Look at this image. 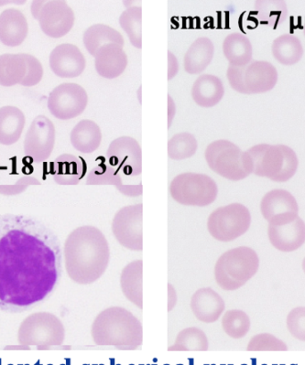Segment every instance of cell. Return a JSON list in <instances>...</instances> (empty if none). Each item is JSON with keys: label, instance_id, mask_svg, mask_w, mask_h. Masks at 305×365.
Here are the masks:
<instances>
[{"label": "cell", "instance_id": "f546056e", "mask_svg": "<svg viewBox=\"0 0 305 365\" xmlns=\"http://www.w3.org/2000/svg\"><path fill=\"white\" fill-rule=\"evenodd\" d=\"M223 54L230 66H245L252 61V47L245 35L234 33L228 35L223 41Z\"/></svg>", "mask_w": 305, "mask_h": 365}, {"label": "cell", "instance_id": "d4e9b609", "mask_svg": "<svg viewBox=\"0 0 305 365\" xmlns=\"http://www.w3.org/2000/svg\"><path fill=\"white\" fill-rule=\"evenodd\" d=\"M54 180L61 185H78L86 172V164L72 154H62L51 164Z\"/></svg>", "mask_w": 305, "mask_h": 365}, {"label": "cell", "instance_id": "5bb4252c", "mask_svg": "<svg viewBox=\"0 0 305 365\" xmlns=\"http://www.w3.org/2000/svg\"><path fill=\"white\" fill-rule=\"evenodd\" d=\"M55 143L53 122L44 115H38L28 130L24 139V154L36 163H43L50 157Z\"/></svg>", "mask_w": 305, "mask_h": 365}, {"label": "cell", "instance_id": "f6af8a7d", "mask_svg": "<svg viewBox=\"0 0 305 365\" xmlns=\"http://www.w3.org/2000/svg\"><path fill=\"white\" fill-rule=\"evenodd\" d=\"M304 35H305V30H304Z\"/></svg>", "mask_w": 305, "mask_h": 365}, {"label": "cell", "instance_id": "4dcf8cb0", "mask_svg": "<svg viewBox=\"0 0 305 365\" xmlns=\"http://www.w3.org/2000/svg\"><path fill=\"white\" fill-rule=\"evenodd\" d=\"M26 75V62L23 54L0 56V86H15L21 84Z\"/></svg>", "mask_w": 305, "mask_h": 365}, {"label": "cell", "instance_id": "7c38bea8", "mask_svg": "<svg viewBox=\"0 0 305 365\" xmlns=\"http://www.w3.org/2000/svg\"><path fill=\"white\" fill-rule=\"evenodd\" d=\"M89 97L85 89L77 83H62L49 93L48 108L55 118L70 120L86 110Z\"/></svg>", "mask_w": 305, "mask_h": 365}, {"label": "cell", "instance_id": "1f68e13d", "mask_svg": "<svg viewBox=\"0 0 305 365\" xmlns=\"http://www.w3.org/2000/svg\"><path fill=\"white\" fill-rule=\"evenodd\" d=\"M272 54L279 63L291 66L301 61L304 55L303 45L292 34H284L273 41Z\"/></svg>", "mask_w": 305, "mask_h": 365}, {"label": "cell", "instance_id": "9a60e30c", "mask_svg": "<svg viewBox=\"0 0 305 365\" xmlns=\"http://www.w3.org/2000/svg\"><path fill=\"white\" fill-rule=\"evenodd\" d=\"M108 163L128 177H138L142 172V150L137 140L121 136L114 140L107 152Z\"/></svg>", "mask_w": 305, "mask_h": 365}, {"label": "cell", "instance_id": "ab89813d", "mask_svg": "<svg viewBox=\"0 0 305 365\" xmlns=\"http://www.w3.org/2000/svg\"><path fill=\"white\" fill-rule=\"evenodd\" d=\"M287 328L294 338L305 341V307H297L289 312Z\"/></svg>", "mask_w": 305, "mask_h": 365}, {"label": "cell", "instance_id": "e575fe53", "mask_svg": "<svg viewBox=\"0 0 305 365\" xmlns=\"http://www.w3.org/2000/svg\"><path fill=\"white\" fill-rule=\"evenodd\" d=\"M209 349V341L205 333L198 328L191 327L178 333L174 345L168 349L169 351H201L205 352Z\"/></svg>", "mask_w": 305, "mask_h": 365}, {"label": "cell", "instance_id": "d6a6232c", "mask_svg": "<svg viewBox=\"0 0 305 365\" xmlns=\"http://www.w3.org/2000/svg\"><path fill=\"white\" fill-rule=\"evenodd\" d=\"M255 10L261 23L274 29L289 17L286 2L282 0H259L255 2Z\"/></svg>", "mask_w": 305, "mask_h": 365}, {"label": "cell", "instance_id": "4fadbf2b", "mask_svg": "<svg viewBox=\"0 0 305 365\" xmlns=\"http://www.w3.org/2000/svg\"><path fill=\"white\" fill-rule=\"evenodd\" d=\"M143 205L124 207L115 214L112 231L115 240L132 251L143 250Z\"/></svg>", "mask_w": 305, "mask_h": 365}, {"label": "cell", "instance_id": "8d00e7d4", "mask_svg": "<svg viewBox=\"0 0 305 365\" xmlns=\"http://www.w3.org/2000/svg\"><path fill=\"white\" fill-rule=\"evenodd\" d=\"M222 326L228 336L234 339H240L247 334L251 327V322L245 312L231 310L224 314Z\"/></svg>", "mask_w": 305, "mask_h": 365}, {"label": "cell", "instance_id": "cb8c5ba5", "mask_svg": "<svg viewBox=\"0 0 305 365\" xmlns=\"http://www.w3.org/2000/svg\"><path fill=\"white\" fill-rule=\"evenodd\" d=\"M215 56V45L208 37H199L186 52L184 69L189 75H198L211 64Z\"/></svg>", "mask_w": 305, "mask_h": 365}, {"label": "cell", "instance_id": "3957f363", "mask_svg": "<svg viewBox=\"0 0 305 365\" xmlns=\"http://www.w3.org/2000/svg\"><path fill=\"white\" fill-rule=\"evenodd\" d=\"M91 335L96 345L119 349H136L143 344L141 322L131 312L118 307L107 308L97 316Z\"/></svg>", "mask_w": 305, "mask_h": 365}, {"label": "cell", "instance_id": "ba28073f", "mask_svg": "<svg viewBox=\"0 0 305 365\" xmlns=\"http://www.w3.org/2000/svg\"><path fill=\"white\" fill-rule=\"evenodd\" d=\"M227 77L232 89L242 94L264 93L275 87L278 72L266 61H254L245 66H229Z\"/></svg>", "mask_w": 305, "mask_h": 365}, {"label": "cell", "instance_id": "52a82bcc", "mask_svg": "<svg viewBox=\"0 0 305 365\" xmlns=\"http://www.w3.org/2000/svg\"><path fill=\"white\" fill-rule=\"evenodd\" d=\"M170 194L181 205L205 207L217 199L218 185L208 175L188 172L174 178Z\"/></svg>", "mask_w": 305, "mask_h": 365}, {"label": "cell", "instance_id": "d6986e66", "mask_svg": "<svg viewBox=\"0 0 305 365\" xmlns=\"http://www.w3.org/2000/svg\"><path fill=\"white\" fill-rule=\"evenodd\" d=\"M269 240L278 250L289 252L297 250L305 242V223L297 217L292 222L274 226L269 225Z\"/></svg>", "mask_w": 305, "mask_h": 365}, {"label": "cell", "instance_id": "d590c367", "mask_svg": "<svg viewBox=\"0 0 305 365\" xmlns=\"http://www.w3.org/2000/svg\"><path fill=\"white\" fill-rule=\"evenodd\" d=\"M198 140L191 133H178L168 142V156L171 160H183L195 155Z\"/></svg>", "mask_w": 305, "mask_h": 365}, {"label": "cell", "instance_id": "6da1fadb", "mask_svg": "<svg viewBox=\"0 0 305 365\" xmlns=\"http://www.w3.org/2000/svg\"><path fill=\"white\" fill-rule=\"evenodd\" d=\"M57 237L36 217L0 215V311L19 314L44 301L60 278Z\"/></svg>", "mask_w": 305, "mask_h": 365}, {"label": "cell", "instance_id": "484cf974", "mask_svg": "<svg viewBox=\"0 0 305 365\" xmlns=\"http://www.w3.org/2000/svg\"><path fill=\"white\" fill-rule=\"evenodd\" d=\"M26 115L14 106L0 108V143L12 145L19 141L26 126Z\"/></svg>", "mask_w": 305, "mask_h": 365}, {"label": "cell", "instance_id": "ffe728a7", "mask_svg": "<svg viewBox=\"0 0 305 365\" xmlns=\"http://www.w3.org/2000/svg\"><path fill=\"white\" fill-rule=\"evenodd\" d=\"M95 68L103 78L114 79L124 73L128 58L124 48L117 44H107L101 47L95 55Z\"/></svg>", "mask_w": 305, "mask_h": 365}, {"label": "cell", "instance_id": "277c9868", "mask_svg": "<svg viewBox=\"0 0 305 365\" xmlns=\"http://www.w3.org/2000/svg\"><path fill=\"white\" fill-rule=\"evenodd\" d=\"M252 163V174L275 182L292 178L298 168V158L289 146L262 143L247 150Z\"/></svg>", "mask_w": 305, "mask_h": 365}, {"label": "cell", "instance_id": "7bdbcfd3", "mask_svg": "<svg viewBox=\"0 0 305 365\" xmlns=\"http://www.w3.org/2000/svg\"><path fill=\"white\" fill-rule=\"evenodd\" d=\"M175 114H176V106H175L174 101L173 98L168 96V128H171Z\"/></svg>", "mask_w": 305, "mask_h": 365}, {"label": "cell", "instance_id": "f35d334b", "mask_svg": "<svg viewBox=\"0 0 305 365\" xmlns=\"http://www.w3.org/2000/svg\"><path fill=\"white\" fill-rule=\"evenodd\" d=\"M26 62V75L21 83V86L26 87H33L41 83L43 77V68L40 61L34 56L30 54H23Z\"/></svg>", "mask_w": 305, "mask_h": 365}, {"label": "cell", "instance_id": "4316f807", "mask_svg": "<svg viewBox=\"0 0 305 365\" xmlns=\"http://www.w3.org/2000/svg\"><path fill=\"white\" fill-rule=\"evenodd\" d=\"M70 140L73 148L78 152L84 154L92 153L101 145V129L96 122L84 119L73 128Z\"/></svg>", "mask_w": 305, "mask_h": 365}, {"label": "cell", "instance_id": "30bf717a", "mask_svg": "<svg viewBox=\"0 0 305 365\" xmlns=\"http://www.w3.org/2000/svg\"><path fill=\"white\" fill-rule=\"evenodd\" d=\"M65 331L60 319L48 312L31 315L19 329L18 340L23 345L60 346Z\"/></svg>", "mask_w": 305, "mask_h": 365}, {"label": "cell", "instance_id": "ee69618b", "mask_svg": "<svg viewBox=\"0 0 305 365\" xmlns=\"http://www.w3.org/2000/svg\"><path fill=\"white\" fill-rule=\"evenodd\" d=\"M303 269L305 273V258L304 259V262H303Z\"/></svg>", "mask_w": 305, "mask_h": 365}, {"label": "cell", "instance_id": "836d02e7", "mask_svg": "<svg viewBox=\"0 0 305 365\" xmlns=\"http://www.w3.org/2000/svg\"><path fill=\"white\" fill-rule=\"evenodd\" d=\"M120 26L133 47L141 50L142 48V9L141 6H131L122 13Z\"/></svg>", "mask_w": 305, "mask_h": 365}, {"label": "cell", "instance_id": "83f0119b", "mask_svg": "<svg viewBox=\"0 0 305 365\" xmlns=\"http://www.w3.org/2000/svg\"><path fill=\"white\" fill-rule=\"evenodd\" d=\"M143 262L129 263L121 274V287L126 298L137 307L143 309Z\"/></svg>", "mask_w": 305, "mask_h": 365}, {"label": "cell", "instance_id": "8fae6325", "mask_svg": "<svg viewBox=\"0 0 305 365\" xmlns=\"http://www.w3.org/2000/svg\"><path fill=\"white\" fill-rule=\"evenodd\" d=\"M31 11L34 19L38 20L41 31L50 38L64 37L75 26V13L63 0L33 1Z\"/></svg>", "mask_w": 305, "mask_h": 365}, {"label": "cell", "instance_id": "8992f818", "mask_svg": "<svg viewBox=\"0 0 305 365\" xmlns=\"http://www.w3.org/2000/svg\"><path fill=\"white\" fill-rule=\"evenodd\" d=\"M205 158L213 172L230 181H240L252 174V163L247 152L228 140L210 143Z\"/></svg>", "mask_w": 305, "mask_h": 365}, {"label": "cell", "instance_id": "2e32d148", "mask_svg": "<svg viewBox=\"0 0 305 365\" xmlns=\"http://www.w3.org/2000/svg\"><path fill=\"white\" fill-rule=\"evenodd\" d=\"M261 212L269 225L282 226L296 219L299 207L296 198L289 192L275 189L267 192L262 198Z\"/></svg>", "mask_w": 305, "mask_h": 365}, {"label": "cell", "instance_id": "44dd1931", "mask_svg": "<svg viewBox=\"0 0 305 365\" xmlns=\"http://www.w3.org/2000/svg\"><path fill=\"white\" fill-rule=\"evenodd\" d=\"M29 26L18 9H9L0 14V41L6 47H18L26 40Z\"/></svg>", "mask_w": 305, "mask_h": 365}, {"label": "cell", "instance_id": "7a4b0ae2", "mask_svg": "<svg viewBox=\"0 0 305 365\" xmlns=\"http://www.w3.org/2000/svg\"><path fill=\"white\" fill-rule=\"evenodd\" d=\"M65 269L70 279L80 285L92 284L106 272L110 262V248L97 227H77L65 243Z\"/></svg>", "mask_w": 305, "mask_h": 365}, {"label": "cell", "instance_id": "ac0fdd59", "mask_svg": "<svg viewBox=\"0 0 305 365\" xmlns=\"http://www.w3.org/2000/svg\"><path fill=\"white\" fill-rule=\"evenodd\" d=\"M193 314L198 321L213 324L218 321L225 310L223 297L211 287H203L193 294L191 302Z\"/></svg>", "mask_w": 305, "mask_h": 365}, {"label": "cell", "instance_id": "b9f144b4", "mask_svg": "<svg viewBox=\"0 0 305 365\" xmlns=\"http://www.w3.org/2000/svg\"><path fill=\"white\" fill-rule=\"evenodd\" d=\"M177 294L174 287L171 284H168V312H171L176 307Z\"/></svg>", "mask_w": 305, "mask_h": 365}, {"label": "cell", "instance_id": "e0dca14e", "mask_svg": "<svg viewBox=\"0 0 305 365\" xmlns=\"http://www.w3.org/2000/svg\"><path fill=\"white\" fill-rule=\"evenodd\" d=\"M52 72L61 78H75L86 68V59L77 46L70 43L58 45L49 56Z\"/></svg>", "mask_w": 305, "mask_h": 365}, {"label": "cell", "instance_id": "74e56055", "mask_svg": "<svg viewBox=\"0 0 305 365\" xmlns=\"http://www.w3.org/2000/svg\"><path fill=\"white\" fill-rule=\"evenodd\" d=\"M287 346L275 336L262 333L255 336L247 346V351H287Z\"/></svg>", "mask_w": 305, "mask_h": 365}, {"label": "cell", "instance_id": "7402d4cb", "mask_svg": "<svg viewBox=\"0 0 305 365\" xmlns=\"http://www.w3.org/2000/svg\"><path fill=\"white\" fill-rule=\"evenodd\" d=\"M87 185H114L122 195L134 197L143 194V187L139 185H124L120 172L112 167L109 163H100L90 170L87 175Z\"/></svg>", "mask_w": 305, "mask_h": 365}, {"label": "cell", "instance_id": "603a6c76", "mask_svg": "<svg viewBox=\"0 0 305 365\" xmlns=\"http://www.w3.org/2000/svg\"><path fill=\"white\" fill-rule=\"evenodd\" d=\"M225 94L222 80L213 75L200 76L193 84L191 96L196 105L213 108L219 104Z\"/></svg>", "mask_w": 305, "mask_h": 365}, {"label": "cell", "instance_id": "5b68a950", "mask_svg": "<svg viewBox=\"0 0 305 365\" xmlns=\"http://www.w3.org/2000/svg\"><path fill=\"white\" fill-rule=\"evenodd\" d=\"M259 264L258 255L252 249L245 247L231 249L224 252L216 262V282L226 291L240 289L257 274Z\"/></svg>", "mask_w": 305, "mask_h": 365}, {"label": "cell", "instance_id": "9c48e42d", "mask_svg": "<svg viewBox=\"0 0 305 365\" xmlns=\"http://www.w3.org/2000/svg\"><path fill=\"white\" fill-rule=\"evenodd\" d=\"M251 213L240 203L220 207L209 216L208 230L215 240L230 242L243 236L251 226Z\"/></svg>", "mask_w": 305, "mask_h": 365}, {"label": "cell", "instance_id": "60d3db41", "mask_svg": "<svg viewBox=\"0 0 305 365\" xmlns=\"http://www.w3.org/2000/svg\"><path fill=\"white\" fill-rule=\"evenodd\" d=\"M178 71V59L171 51H168V80H171L176 76Z\"/></svg>", "mask_w": 305, "mask_h": 365}, {"label": "cell", "instance_id": "f1b7e54d", "mask_svg": "<svg viewBox=\"0 0 305 365\" xmlns=\"http://www.w3.org/2000/svg\"><path fill=\"white\" fill-rule=\"evenodd\" d=\"M83 43L87 51L95 57L96 52L105 45L117 44L124 48V38L114 28L98 24L87 28L83 34Z\"/></svg>", "mask_w": 305, "mask_h": 365}]
</instances>
